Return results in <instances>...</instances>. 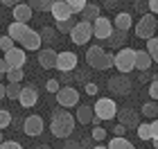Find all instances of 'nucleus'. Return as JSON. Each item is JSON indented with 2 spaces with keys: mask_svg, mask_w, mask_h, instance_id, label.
Here are the masks:
<instances>
[{
  "mask_svg": "<svg viewBox=\"0 0 158 149\" xmlns=\"http://www.w3.org/2000/svg\"><path fill=\"white\" fill-rule=\"evenodd\" d=\"M50 131H52V136L59 138V140L70 138V136H73V131H75V118H73V113L66 111V109H56L52 113Z\"/></svg>",
  "mask_w": 158,
  "mask_h": 149,
  "instance_id": "1",
  "label": "nucleus"
},
{
  "mask_svg": "<svg viewBox=\"0 0 158 149\" xmlns=\"http://www.w3.org/2000/svg\"><path fill=\"white\" fill-rule=\"evenodd\" d=\"M113 66L120 70V75H129L135 70V50L133 48H120L113 54Z\"/></svg>",
  "mask_w": 158,
  "mask_h": 149,
  "instance_id": "2",
  "label": "nucleus"
},
{
  "mask_svg": "<svg viewBox=\"0 0 158 149\" xmlns=\"http://www.w3.org/2000/svg\"><path fill=\"white\" fill-rule=\"evenodd\" d=\"M93 115H95L99 122H106V120H113L118 115V104L113 102L111 97H99L95 106H93Z\"/></svg>",
  "mask_w": 158,
  "mask_h": 149,
  "instance_id": "3",
  "label": "nucleus"
},
{
  "mask_svg": "<svg viewBox=\"0 0 158 149\" xmlns=\"http://www.w3.org/2000/svg\"><path fill=\"white\" fill-rule=\"evenodd\" d=\"M135 36L145 39V41L156 36V16H154V14L147 11V14H142V16H140V20L135 23Z\"/></svg>",
  "mask_w": 158,
  "mask_h": 149,
  "instance_id": "4",
  "label": "nucleus"
},
{
  "mask_svg": "<svg viewBox=\"0 0 158 149\" xmlns=\"http://www.w3.org/2000/svg\"><path fill=\"white\" fill-rule=\"evenodd\" d=\"M90 39H93V25L90 23L79 20L73 30H70V41H73L75 45H86Z\"/></svg>",
  "mask_w": 158,
  "mask_h": 149,
  "instance_id": "5",
  "label": "nucleus"
},
{
  "mask_svg": "<svg viewBox=\"0 0 158 149\" xmlns=\"http://www.w3.org/2000/svg\"><path fill=\"white\" fill-rule=\"evenodd\" d=\"M56 102H59L61 109H73V106H79V90L75 86H66L56 90Z\"/></svg>",
  "mask_w": 158,
  "mask_h": 149,
  "instance_id": "6",
  "label": "nucleus"
},
{
  "mask_svg": "<svg viewBox=\"0 0 158 149\" xmlns=\"http://www.w3.org/2000/svg\"><path fill=\"white\" fill-rule=\"evenodd\" d=\"M77 54L75 52H56V70H61L63 75H70L73 70H77Z\"/></svg>",
  "mask_w": 158,
  "mask_h": 149,
  "instance_id": "7",
  "label": "nucleus"
},
{
  "mask_svg": "<svg viewBox=\"0 0 158 149\" xmlns=\"http://www.w3.org/2000/svg\"><path fill=\"white\" fill-rule=\"evenodd\" d=\"M18 102L23 109H32V106H36L39 102V90L34 84H25V86H20V95H18Z\"/></svg>",
  "mask_w": 158,
  "mask_h": 149,
  "instance_id": "8",
  "label": "nucleus"
},
{
  "mask_svg": "<svg viewBox=\"0 0 158 149\" xmlns=\"http://www.w3.org/2000/svg\"><path fill=\"white\" fill-rule=\"evenodd\" d=\"M111 34H113V23H111V18L99 16L95 23H93V36H95V39H99V41H109Z\"/></svg>",
  "mask_w": 158,
  "mask_h": 149,
  "instance_id": "9",
  "label": "nucleus"
},
{
  "mask_svg": "<svg viewBox=\"0 0 158 149\" xmlns=\"http://www.w3.org/2000/svg\"><path fill=\"white\" fill-rule=\"evenodd\" d=\"M115 118L120 120V124L124 126V129H135V126L140 124V113L135 109H131V106H129V109H120Z\"/></svg>",
  "mask_w": 158,
  "mask_h": 149,
  "instance_id": "10",
  "label": "nucleus"
},
{
  "mask_svg": "<svg viewBox=\"0 0 158 149\" xmlns=\"http://www.w3.org/2000/svg\"><path fill=\"white\" fill-rule=\"evenodd\" d=\"M109 88H111V93H115V95H129L131 79H129V75H115V77L109 79Z\"/></svg>",
  "mask_w": 158,
  "mask_h": 149,
  "instance_id": "11",
  "label": "nucleus"
},
{
  "mask_svg": "<svg viewBox=\"0 0 158 149\" xmlns=\"http://www.w3.org/2000/svg\"><path fill=\"white\" fill-rule=\"evenodd\" d=\"M43 129H45V122H43V118L41 115H27L25 118V122H23V131H25V136H41Z\"/></svg>",
  "mask_w": 158,
  "mask_h": 149,
  "instance_id": "12",
  "label": "nucleus"
},
{
  "mask_svg": "<svg viewBox=\"0 0 158 149\" xmlns=\"http://www.w3.org/2000/svg\"><path fill=\"white\" fill-rule=\"evenodd\" d=\"M27 61V52L23 48H14L9 52H5V63L7 68H23Z\"/></svg>",
  "mask_w": 158,
  "mask_h": 149,
  "instance_id": "13",
  "label": "nucleus"
},
{
  "mask_svg": "<svg viewBox=\"0 0 158 149\" xmlns=\"http://www.w3.org/2000/svg\"><path fill=\"white\" fill-rule=\"evenodd\" d=\"M11 16H14V23H23V25H27V23L32 20L34 11H32V7H30V5L18 2L16 7H11Z\"/></svg>",
  "mask_w": 158,
  "mask_h": 149,
  "instance_id": "14",
  "label": "nucleus"
},
{
  "mask_svg": "<svg viewBox=\"0 0 158 149\" xmlns=\"http://www.w3.org/2000/svg\"><path fill=\"white\" fill-rule=\"evenodd\" d=\"M32 32L30 25H23V23H11L9 27H7V36H9L14 43H23L25 36Z\"/></svg>",
  "mask_w": 158,
  "mask_h": 149,
  "instance_id": "15",
  "label": "nucleus"
},
{
  "mask_svg": "<svg viewBox=\"0 0 158 149\" xmlns=\"http://www.w3.org/2000/svg\"><path fill=\"white\" fill-rule=\"evenodd\" d=\"M50 14H52V18L56 23H63V20L73 18V11H70V7L63 2V0H54V5L50 7Z\"/></svg>",
  "mask_w": 158,
  "mask_h": 149,
  "instance_id": "16",
  "label": "nucleus"
},
{
  "mask_svg": "<svg viewBox=\"0 0 158 149\" xmlns=\"http://www.w3.org/2000/svg\"><path fill=\"white\" fill-rule=\"evenodd\" d=\"M39 63H41V68H45V70L56 68V50H52V48H41L39 50Z\"/></svg>",
  "mask_w": 158,
  "mask_h": 149,
  "instance_id": "17",
  "label": "nucleus"
},
{
  "mask_svg": "<svg viewBox=\"0 0 158 149\" xmlns=\"http://www.w3.org/2000/svg\"><path fill=\"white\" fill-rule=\"evenodd\" d=\"M133 27V16L129 11H120L115 14V18H113V30H120V32H129Z\"/></svg>",
  "mask_w": 158,
  "mask_h": 149,
  "instance_id": "18",
  "label": "nucleus"
},
{
  "mask_svg": "<svg viewBox=\"0 0 158 149\" xmlns=\"http://www.w3.org/2000/svg\"><path fill=\"white\" fill-rule=\"evenodd\" d=\"M20 45H23V50H30V52H39V50L43 48L41 34H39L36 30H32V32H30V34H27V36H25V41H23V43H20Z\"/></svg>",
  "mask_w": 158,
  "mask_h": 149,
  "instance_id": "19",
  "label": "nucleus"
},
{
  "mask_svg": "<svg viewBox=\"0 0 158 149\" xmlns=\"http://www.w3.org/2000/svg\"><path fill=\"white\" fill-rule=\"evenodd\" d=\"M99 16H102V9H99V5H95V2H93V5L88 2V5L81 9V20H84V23H90V25H93Z\"/></svg>",
  "mask_w": 158,
  "mask_h": 149,
  "instance_id": "20",
  "label": "nucleus"
},
{
  "mask_svg": "<svg viewBox=\"0 0 158 149\" xmlns=\"http://www.w3.org/2000/svg\"><path fill=\"white\" fill-rule=\"evenodd\" d=\"M152 56L147 54V50H135V70H140V72H147L149 68H152Z\"/></svg>",
  "mask_w": 158,
  "mask_h": 149,
  "instance_id": "21",
  "label": "nucleus"
},
{
  "mask_svg": "<svg viewBox=\"0 0 158 149\" xmlns=\"http://www.w3.org/2000/svg\"><path fill=\"white\" fill-rule=\"evenodd\" d=\"M75 115H77V122L79 124H90L93 118H95V115H93V106H88V104H79Z\"/></svg>",
  "mask_w": 158,
  "mask_h": 149,
  "instance_id": "22",
  "label": "nucleus"
},
{
  "mask_svg": "<svg viewBox=\"0 0 158 149\" xmlns=\"http://www.w3.org/2000/svg\"><path fill=\"white\" fill-rule=\"evenodd\" d=\"M111 66H113V54L111 52H102V56L93 63V68H95V70H109Z\"/></svg>",
  "mask_w": 158,
  "mask_h": 149,
  "instance_id": "23",
  "label": "nucleus"
},
{
  "mask_svg": "<svg viewBox=\"0 0 158 149\" xmlns=\"http://www.w3.org/2000/svg\"><path fill=\"white\" fill-rule=\"evenodd\" d=\"M142 115H145L147 120H156L158 118V104L154 102V99H149V102H145V104H142Z\"/></svg>",
  "mask_w": 158,
  "mask_h": 149,
  "instance_id": "24",
  "label": "nucleus"
},
{
  "mask_svg": "<svg viewBox=\"0 0 158 149\" xmlns=\"http://www.w3.org/2000/svg\"><path fill=\"white\" fill-rule=\"evenodd\" d=\"M5 75H7V84H20L25 79V70L23 68H9Z\"/></svg>",
  "mask_w": 158,
  "mask_h": 149,
  "instance_id": "25",
  "label": "nucleus"
},
{
  "mask_svg": "<svg viewBox=\"0 0 158 149\" xmlns=\"http://www.w3.org/2000/svg\"><path fill=\"white\" fill-rule=\"evenodd\" d=\"M102 52H104L102 45H93V48H88V50H86V63H88V66H93V63H95L99 56H102Z\"/></svg>",
  "mask_w": 158,
  "mask_h": 149,
  "instance_id": "26",
  "label": "nucleus"
},
{
  "mask_svg": "<svg viewBox=\"0 0 158 149\" xmlns=\"http://www.w3.org/2000/svg\"><path fill=\"white\" fill-rule=\"evenodd\" d=\"M106 149H135V147L129 143V138H115V136H113Z\"/></svg>",
  "mask_w": 158,
  "mask_h": 149,
  "instance_id": "27",
  "label": "nucleus"
},
{
  "mask_svg": "<svg viewBox=\"0 0 158 149\" xmlns=\"http://www.w3.org/2000/svg\"><path fill=\"white\" fill-rule=\"evenodd\" d=\"M27 5L32 7V11H50V7L54 5V0H30Z\"/></svg>",
  "mask_w": 158,
  "mask_h": 149,
  "instance_id": "28",
  "label": "nucleus"
},
{
  "mask_svg": "<svg viewBox=\"0 0 158 149\" xmlns=\"http://www.w3.org/2000/svg\"><path fill=\"white\" fill-rule=\"evenodd\" d=\"M147 54L152 56L154 63H158V36H154V39L147 41Z\"/></svg>",
  "mask_w": 158,
  "mask_h": 149,
  "instance_id": "29",
  "label": "nucleus"
},
{
  "mask_svg": "<svg viewBox=\"0 0 158 149\" xmlns=\"http://www.w3.org/2000/svg\"><path fill=\"white\" fill-rule=\"evenodd\" d=\"M124 39H127V32H120V30H113V34L109 36V43L113 48H120L122 43H124Z\"/></svg>",
  "mask_w": 158,
  "mask_h": 149,
  "instance_id": "30",
  "label": "nucleus"
},
{
  "mask_svg": "<svg viewBox=\"0 0 158 149\" xmlns=\"http://www.w3.org/2000/svg\"><path fill=\"white\" fill-rule=\"evenodd\" d=\"M20 95V84H7L5 86V97L7 99H18Z\"/></svg>",
  "mask_w": 158,
  "mask_h": 149,
  "instance_id": "31",
  "label": "nucleus"
},
{
  "mask_svg": "<svg viewBox=\"0 0 158 149\" xmlns=\"http://www.w3.org/2000/svg\"><path fill=\"white\" fill-rule=\"evenodd\" d=\"M135 131H138V138L140 140H152V129H149V122H140L135 126Z\"/></svg>",
  "mask_w": 158,
  "mask_h": 149,
  "instance_id": "32",
  "label": "nucleus"
},
{
  "mask_svg": "<svg viewBox=\"0 0 158 149\" xmlns=\"http://www.w3.org/2000/svg\"><path fill=\"white\" fill-rule=\"evenodd\" d=\"M63 2L70 7V11H73V14H81V9L88 5V0H63Z\"/></svg>",
  "mask_w": 158,
  "mask_h": 149,
  "instance_id": "33",
  "label": "nucleus"
},
{
  "mask_svg": "<svg viewBox=\"0 0 158 149\" xmlns=\"http://www.w3.org/2000/svg\"><path fill=\"white\" fill-rule=\"evenodd\" d=\"M39 34H41V41H43V43H50V41L56 39V30H54V27H43Z\"/></svg>",
  "mask_w": 158,
  "mask_h": 149,
  "instance_id": "34",
  "label": "nucleus"
},
{
  "mask_svg": "<svg viewBox=\"0 0 158 149\" xmlns=\"http://www.w3.org/2000/svg\"><path fill=\"white\" fill-rule=\"evenodd\" d=\"M106 136H109V133H106V129H104V126H93L90 138L95 140V143H102V140H106Z\"/></svg>",
  "mask_w": 158,
  "mask_h": 149,
  "instance_id": "35",
  "label": "nucleus"
},
{
  "mask_svg": "<svg viewBox=\"0 0 158 149\" xmlns=\"http://www.w3.org/2000/svg\"><path fill=\"white\" fill-rule=\"evenodd\" d=\"M14 48H16V43H14L7 34H2V36H0V52H9V50H14Z\"/></svg>",
  "mask_w": 158,
  "mask_h": 149,
  "instance_id": "36",
  "label": "nucleus"
},
{
  "mask_svg": "<svg viewBox=\"0 0 158 149\" xmlns=\"http://www.w3.org/2000/svg\"><path fill=\"white\" fill-rule=\"evenodd\" d=\"M9 124H11V113L7 111V109H0V131L7 129Z\"/></svg>",
  "mask_w": 158,
  "mask_h": 149,
  "instance_id": "37",
  "label": "nucleus"
},
{
  "mask_svg": "<svg viewBox=\"0 0 158 149\" xmlns=\"http://www.w3.org/2000/svg\"><path fill=\"white\" fill-rule=\"evenodd\" d=\"M149 97H152L154 102L158 99V77H154L152 84H149Z\"/></svg>",
  "mask_w": 158,
  "mask_h": 149,
  "instance_id": "38",
  "label": "nucleus"
},
{
  "mask_svg": "<svg viewBox=\"0 0 158 149\" xmlns=\"http://www.w3.org/2000/svg\"><path fill=\"white\" fill-rule=\"evenodd\" d=\"M75 25H77V23H75V16H73V18H68V20H63V23H59V30L70 34V30H73Z\"/></svg>",
  "mask_w": 158,
  "mask_h": 149,
  "instance_id": "39",
  "label": "nucleus"
},
{
  "mask_svg": "<svg viewBox=\"0 0 158 149\" xmlns=\"http://www.w3.org/2000/svg\"><path fill=\"white\" fill-rule=\"evenodd\" d=\"M0 149H23V147H20V143H16V140H2Z\"/></svg>",
  "mask_w": 158,
  "mask_h": 149,
  "instance_id": "40",
  "label": "nucleus"
},
{
  "mask_svg": "<svg viewBox=\"0 0 158 149\" xmlns=\"http://www.w3.org/2000/svg\"><path fill=\"white\" fill-rule=\"evenodd\" d=\"M59 88H61V84L56 81V79H48V84H45V90H48V93H56Z\"/></svg>",
  "mask_w": 158,
  "mask_h": 149,
  "instance_id": "41",
  "label": "nucleus"
},
{
  "mask_svg": "<svg viewBox=\"0 0 158 149\" xmlns=\"http://www.w3.org/2000/svg\"><path fill=\"white\" fill-rule=\"evenodd\" d=\"M63 149H81V147H79V140L66 138V140H63Z\"/></svg>",
  "mask_w": 158,
  "mask_h": 149,
  "instance_id": "42",
  "label": "nucleus"
},
{
  "mask_svg": "<svg viewBox=\"0 0 158 149\" xmlns=\"http://www.w3.org/2000/svg\"><path fill=\"white\" fill-rule=\"evenodd\" d=\"M149 129H152V140H158V118L149 122Z\"/></svg>",
  "mask_w": 158,
  "mask_h": 149,
  "instance_id": "43",
  "label": "nucleus"
},
{
  "mask_svg": "<svg viewBox=\"0 0 158 149\" xmlns=\"http://www.w3.org/2000/svg\"><path fill=\"white\" fill-rule=\"evenodd\" d=\"M147 9H149V14H154V16H158V0H149Z\"/></svg>",
  "mask_w": 158,
  "mask_h": 149,
  "instance_id": "44",
  "label": "nucleus"
},
{
  "mask_svg": "<svg viewBox=\"0 0 158 149\" xmlns=\"http://www.w3.org/2000/svg\"><path fill=\"white\" fill-rule=\"evenodd\" d=\"M79 147H81V149H93V138L88 136V138H84V140H79Z\"/></svg>",
  "mask_w": 158,
  "mask_h": 149,
  "instance_id": "45",
  "label": "nucleus"
},
{
  "mask_svg": "<svg viewBox=\"0 0 158 149\" xmlns=\"http://www.w3.org/2000/svg\"><path fill=\"white\" fill-rule=\"evenodd\" d=\"M97 84H86V93H88V95H97Z\"/></svg>",
  "mask_w": 158,
  "mask_h": 149,
  "instance_id": "46",
  "label": "nucleus"
},
{
  "mask_svg": "<svg viewBox=\"0 0 158 149\" xmlns=\"http://www.w3.org/2000/svg\"><path fill=\"white\" fill-rule=\"evenodd\" d=\"M20 2V0H0V5H2V7H16Z\"/></svg>",
  "mask_w": 158,
  "mask_h": 149,
  "instance_id": "47",
  "label": "nucleus"
},
{
  "mask_svg": "<svg viewBox=\"0 0 158 149\" xmlns=\"http://www.w3.org/2000/svg\"><path fill=\"white\" fill-rule=\"evenodd\" d=\"M7 70H9V68H7V63H5V59H2V56H0V77H2V75L7 72Z\"/></svg>",
  "mask_w": 158,
  "mask_h": 149,
  "instance_id": "48",
  "label": "nucleus"
},
{
  "mask_svg": "<svg viewBox=\"0 0 158 149\" xmlns=\"http://www.w3.org/2000/svg\"><path fill=\"white\" fill-rule=\"evenodd\" d=\"M135 9H138V11H145V2H142V0H140V2H135ZM147 14V11H145Z\"/></svg>",
  "mask_w": 158,
  "mask_h": 149,
  "instance_id": "49",
  "label": "nucleus"
},
{
  "mask_svg": "<svg viewBox=\"0 0 158 149\" xmlns=\"http://www.w3.org/2000/svg\"><path fill=\"white\" fill-rule=\"evenodd\" d=\"M118 5V0H106V7H109V9H111V7H115Z\"/></svg>",
  "mask_w": 158,
  "mask_h": 149,
  "instance_id": "50",
  "label": "nucleus"
},
{
  "mask_svg": "<svg viewBox=\"0 0 158 149\" xmlns=\"http://www.w3.org/2000/svg\"><path fill=\"white\" fill-rule=\"evenodd\" d=\"M5 86H7V84H0V99L5 97Z\"/></svg>",
  "mask_w": 158,
  "mask_h": 149,
  "instance_id": "51",
  "label": "nucleus"
},
{
  "mask_svg": "<svg viewBox=\"0 0 158 149\" xmlns=\"http://www.w3.org/2000/svg\"><path fill=\"white\" fill-rule=\"evenodd\" d=\"M93 149H106L104 145H95V147H93Z\"/></svg>",
  "mask_w": 158,
  "mask_h": 149,
  "instance_id": "52",
  "label": "nucleus"
},
{
  "mask_svg": "<svg viewBox=\"0 0 158 149\" xmlns=\"http://www.w3.org/2000/svg\"><path fill=\"white\" fill-rule=\"evenodd\" d=\"M152 143H154V147H156V149H158V140H152Z\"/></svg>",
  "mask_w": 158,
  "mask_h": 149,
  "instance_id": "53",
  "label": "nucleus"
},
{
  "mask_svg": "<svg viewBox=\"0 0 158 149\" xmlns=\"http://www.w3.org/2000/svg\"><path fill=\"white\" fill-rule=\"evenodd\" d=\"M36 149H50V147H45V145H41V147H36Z\"/></svg>",
  "mask_w": 158,
  "mask_h": 149,
  "instance_id": "54",
  "label": "nucleus"
},
{
  "mask_svg": "<svg viewBox=\"0 0 158 149\" xmlns=\"http://www.w3.org/2000/svg\"><path fill=\"white\" fill-rule=\"evenodd\" d=\"M156 32H158V18H156Z\"/></svg>",
  "mask_w": 158,
  "mask_h": 149,
  "instance_id": "55",
  "label": "nucleus"
},
{
  "mask_svg": "<svg viewBox=\"0 0 158 149\" xmlns=\"http://www.w3.org/2000/svg\"><path fill=\"white\" fill-rule=\"evenodd\" d=\"M0 143H2V131H0Z\"/></svg>",
  "mask_w": 158,
  "mask_h": 149,
  "instance_id": "56",
  "label": "nucleus"
}]
</instances>
